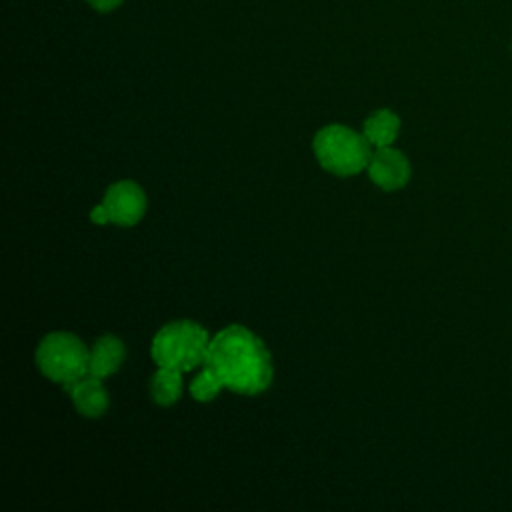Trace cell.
<instances>
[{"label":"cell","instance_id":"obj_5","mask_svg":"<svg viewBox=\"0 0 512 512\" xmlns=\"http://www.w3.org/2000/svg\"><path fill=\"white\" fill-rule=\"evenodd\" d=\"M146 212V194L132 180H120L112 184L102 204L94 206L90 212V220L96 224H118V226H134Z\"/></svg>","mask_w":512,"mask_h":512},{"label":"cell","instance_id":"obj_7","mask_svg":"<svg viewBox=\"0 0 512 512\" xmlns=\"http://www.w3.org/2000/svg\"><path fill=\"white\" fill-rule=\"evenodd\" d=\"M62 388L70 394L76 410L86 418H98L108 410L110 396L102 384V378L86 374L72 382L62 384Z\"/></svg>","mask_w":512,"mask_h":512},{"label":"cell","instance_id":"obj_3","mask_svg":"<svg viewBox=\"0 0 512 512\" xmlns=\"http://www.w3.org/2000/svg\"><path fill=\"white\" fill-rule=\"evenodd\" d=\"M320 166L336 176H352L362 172L372 156L368 138L348 126L330 124L316 132L312 142Z\"/></svg>","mask_w":512,"mask_h":512},{"label":"cell","instance_id":"obj_11","mask_svg":"<svg viewBox=\"0 0 512 512\" xmlns=\"http://www.w3.org/2000/svg\"><path fill=\"white\" fill-rule=\"evenodd\" d=\"M224 386L220 384V380L208 370L202 366V372L196 374V378L192 380L190 384V394L194 400L198 402H210L212 398L218 396V392L222 390Z\"/></svg>","mask_w":512,"mask_h":512},{"label":"cell","instance_id":"obj_10","mask_svg":"<svg viewBox=\"0 0 512 512\" xmlns=\"http://www.w3.org/2000/svg\"><path fill=\"white\" fill-rule=\"evenodd\" d=\"M152 400L160 406H170L182 396V372L176 368L158 366L150 380Z\"/></svg>","mask_w":512,"mask_h":512},{"label":"cell","instance_id":"obj_12","mask_svg":"<svg viewBox=\"0 0 512 512\" xmlns=\"http://www.w3.org/2000/svg\"><path fill=\"white\" fill-rule=\"evenodd\" d=\"M86 2L98 12H110V10H116L124 0H86Z\"/></svg>","mask_w":512,"mask_h":512},{"label":"cell","instance_id":"obj_2","mask_svg":"<svg viewBox=\"0 0 512 512\" xmlns=\"http://www.w3.org/2000/svg\"><path fill=\"white\" fill-rule=\"evenodd\" d=\"M208 344L210 336L206 328L192 320H176L156 332L150 354L158 366L188 372L204 364Z\"/></svg>","mask_w":512,"mask_h":512},{"label":"cell","instance_id":"obj_6","mask_svg":"<svg viewBox=\"0 0 512 512\" xmlns=\"http://www.w3.org/2000/svg\"><path fill=\"white\" fill-rule=\"evenodd\" d=\"M366 170L370 180L382 190H398L410 180V162L406 154L392 146L376 148Z\"/></svg>","mask_w":512,"mask_h":512},{"label":"cell","instance_id":"obj_1","mask_svg":"<svg viewBox=\"0 0 512 512\" xmlns=\"http://www.w3.org/2000/svg\"><path fill=\"white\" fill-rule=\"evenodd\" d=\"M204 368H208L224 388L238 394L264 392L274 376L272 358L264 342L248 328L232 324L210 338Z\"/></svg>","mask_w":512,"mask_h":512},{"label":"cell","instance_id":"obj_9","mask_svg":"<svg viewBox=\"0 0 512 512\" xmlns=\"http://www.w3.org/2000/svg\"><path fill=\"white\" fill-rule=\"evenodd\" d=\"M400 132V118L392 110H376L364 120V130L362 134L368 138V142L374 148L390 146Z\"/></svg>","mask_w":512,"mask_h":512},{"label":"cell","instance_id":"obj_4","mask_svg":"<svg viewBox=\"0 0 512 512\" xmlns=\"http://www.w3.org/2000/svg\"><path fill=\"white\" fill-rule=\"evenodd\" d=\"M90 350L72 332H50L36 348V366L40 372L60 384L88 374Z\"/></svg>","mask_w":512,"mask_h":512},{"label":"cell","instance_id":"obj_8","mask_svg":"<svg viewBox=\"0 0 512 512\" xmlns=\"http://www.w3.org/2000/svg\"><path fill=\"white\" fill-rule=\"evenodd\" d=\"M124 342L118 336L104 334L98 338L90 350V362H88V374L106 378L112 376L120 364L124 362Z\"/></svg>","mask_w":512,"mask_h":512}]
</instances>
